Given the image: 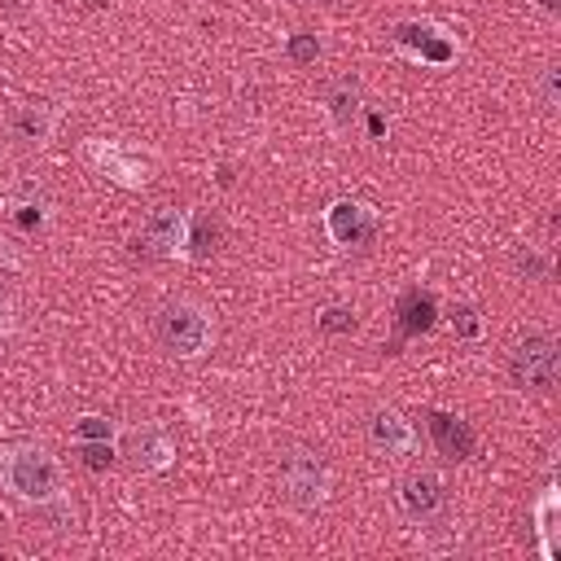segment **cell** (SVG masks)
Listing matches in <instances>:
<instances>
[{
    "mask_svg": "<svg viewBox=\"0 0 561 561\" xmlns=\"http://www.w3.org/2000/svg\"><path fill=\"white\" fill-rule=\"evenodd\" d=\"M0 478L26 504H53L61 495V465L44 447H13L0 460Z\"/></svg>",
    "mask_w": 561,
    "mask_h": 561,
    "instance_id": "1",
    "label": "cell"
},
{
    "mask_svg": "<svg viewBox=\"0 0 561 561\" xmlns=\"http://www.w3.org/2000/svg\"><path fill=\"white\" fill-rule=\"evenodd\" d=\"M158 337H162V346L171 351V355H202L206 346H210V320H206V311L202 307H193V302H175V307H162V316H158Z\"/></svg>",
    "mask_w": 561,
    "mask_h": 561,
    "instance_id": "2",
    "label": "cell"
},
{
    "mask_svg": "<svg viewBox=\"0 0 561 561\" xmlns=\"http://www.w3.org/2000/svg\"><path fill=\"white\" fill-rule=\"evenodd\" d=\"M280 491H285V500H294L302 508L320 504L329 495V465H324V456L320 451H307V447L289 451L280 460Z\"/></svg>",
    "mask_w": 561,
    "mask_h": 561,
    "instance_id": "3",
    "label": "cell"
},
{
    "mask_svg": "<svg viewBox=\"0 0 561 561\" xmlns=\"http://www.w3.org/2000/svg\"><path fill=\"white\" fill-rule=\"evenodd\" d=\"M508 373H513V386H522V390H552L557 386V342L548 333L526 337L513 351Z\"/></svg>",
    "mask_w": 561,
    "mask_h": 561,
    "instance_id": "4",
    "label": "cell"
},
{
    "mask_svg": "<svg viewBox=\"0 0 561 561\" xmlns=\"http://www.w3.org/2000/svg\"><path fill=\"white\" fill-rule=\"evenodd\" d=\"M184 228H188V215H184V210L158 206V210L140 224L136 245H145V254H184Z\"/></svg>",
    "mask_w": 561,
    "mask_h": 561,
    "instance_id": "5",
    "label": "cell"
},
{
    "mask_svg": "<svg viewBox=\"0 0 561 561\" xmlns=\"http://www.w3.org/2000/svg\"><path fill=\"white\" fill-rule=\"evenodd\" d=\"M324 228H329L333 245L351 250V245H364L377 232V215L368 206H359V202H333L324 210Z\"/></svg>",
    "mask_w": 561,
    "mask_h": 561,
    "instance_id": "6",
    "label": "cell"
},
{
    "mask_svg": "<svg viewBox=\"0 0 561 561\" xmlns=\"http://www.w3.org/2000/svg\"><path fill=\"white\" fill-rule=\"evenodd\" d=\"M443 500H447L443 478H438V473H430V469L408 473V478H403V486H399V504H403V513H408L412 522H430V517L443 508Z\"/></svg>",
    "mask_w": 561,
    "mask_h": 561,
    "instance_id": "7",
    "label": "cell"
},
{
    "mask_svg": "<svg viewBox=\"0 0 561 561\" xmlns=\"http://www.w3.org/2000/svg\"><path fill=\"white\" fill-rule=\"evenodd\" d=\"M394 44L403 53L421 57V61H451L456 57V44L438 26H430V22H399L394 26Z\"/></svg>",
    "mask_w": 561,
    "mask_h": 561,
    "instance_id": "8",
    "label": "cell"
},
{
    "mask_svg": "<svg viewBox=\"0 0 561 561\" xmlns=\"http://www.w3.org/2000/svg\"><path fill=\"white\" fill-rule=\"evenodd\" d=\"M368 443H373L377 451H386V456H403V451H412L416 434H412V425H408L399 412L381 408V412L368 416Z\"/></svg>",
    "mask_w": 561,
    "mask_h": 561,
    "instance_id": "9",
    "label": "cell"
},
{
    "mask_svg": "<svg viewBox=\"0 0 561 561\" xmlns=\"http://www.w3.org/2000/svg\"><path fill=\"white\" fill-rule=\"evenodd\" d=\"M430 434H434V447H438L447 460L473 456V430H469V421L447 416V412H430Z\"/></svg>",
    "mask_w": 561,
    "mask_h": 561,
    "instance_id": "10",
    "label": "cell"
},
{
    "mask_svg": "<svg viewBox=\"0 0 561 561\" xmlns=\"http://www.w3.org/2000/svg\"><path fill=\"white\" fill-rule=\"evenodd\" d=\"M127 451H131L136 469H167V465H171V456H175L171 438H167V434H158V430H136V434L127 438Z\"/></svg>",
    "mask_w": 561,
    "mask_h": 561,
    "instance_id": "11",
    "label": "cell"
},
{
    "mask_svg": "<svg viewBox=\"0 0 561 561\" xmlns=\"http://www.w3.org/2000/svg\"><path fill=\"white\" fill-rule=\"evenodd\" d=\"M48 131H53V105H22L18 114H13V136L18 140H26V145H44L48 140Z\"/></svg>",
    "mask_w": 561,
    "mask_h": 561,
    "instance_id": "12",
    "label": "cell"
},
{
    "mask_svg": "<svg viewBox=\"0 0 561 561\" xmlns=\"http://www.w3.org/2000/svg\"><path fill=\"white\" fill-rule=\"evenodd\" d=\"M215 245H219V224L210 219V215H188V228H184V254L188 259H210L215 254Z\"/></svg>",
    "mask_w": 561,
    "mask_h": 561,
    "instance_id": "13",
    "label": "cell"
},
{
    "mask_svg": "<svg viewBox=\"0 0 561 561\" xmlns=\"http://www.w3.org/2000/svg\"><path fill=\"white\" fill-rule=\"evenodd\" d=\"M434 324V298L421 294V289H408L399 298V329L403 333H425Z\"/></svg>",
    "mask_w": 561,
    "mask_h": 561,
    "instance_id": "14",
    "label": "cell"
},
{
    "mask_svg": "<svg viewBox=\"0 0 561 561\" xmlns=\"http://www.w3.org/2000/svg\"><path fill=\"white\" fill-rule=\"evenodd\" d=\"M535 526H539V552L552 561L557 557V486H548L535 504Z\"/></svg>",
    "mask_w": 561,
    "mask_h": 561,
    "instance_id": "15",
    "label": "cell"
},
{
    "mask_svg": "<svg viewBox=\"0 0 561 561\" xmlns=\"http://www.w3.org/2000/svg\"><path fill=\"white\" fill-rule=\"evenodd\" d=\"M355 105H359L355 83H351V79L333 83V92H329V114H333V123H337V127H346V123L355 118Z\"/></svg>",
    "mask_w": 561,
    "mask_h": 561,
    "instance_id": "16",
    "label": "cell"
},
{
    "mask_svg": "<svg viewBox=\"0 0 561 561\" xmlns=\"http://www.w3.org/2000/svg\"><path fill=\"white\" fill-rule=\"evenodd\" d=\"M114 434H118V425H114L110 416H79V421H75V438H79V443H92V438L114 443Z\"/></svg>",
    "mask_w": 561,
    "mask_h": 561,
    "instance_id": "17",
    "label": "cell"
},
{
    "mask_svg": "<svg viewBox=\"0 0 561 561\" xmlns=\"http://www.w3.org/2000/svg\"><path fill=\"white\" fill-rule=\"evenodd\" d=\"M79 460H83L88 469H110V465H114V443H105V438L79 443Z\"/></svg>",
    "mask_w": 561,
    "mask_h": 561,
    "instance_id": "18",
    "label": "cell"
},
{
    "mask_svg": "<svg viewBox=\"0 0 561 561\" xmlns=\"http://www.w3.org/2000/svg\"><path fill=\"white\" fill-rule=\"evenodd\" d=\"M320 329H324V333H351V329H355V311H351V307H324Z\"/></svg>",
    "mask_w": 561,
    "mask_h": 561,
    "instance_id": "19",
    "label": "cell"
},
{
    "mask_svg": "<svg viewBox=\"0 0 561 561\" xmlns=\"http://www.w3.org/2000/svg\"><path fill=\"white\" fill-rule=\"evenodd\" d=\"M289 57H294L298 66L316 61V57H320V39H316V35H307V31H298V35L289 39Z\"/></svg>",
    "mask_w": 561,
    "mask_h": 561,
    "instance_id": "20",
    "label": "cell"
},
{
    "mask_svg": "<svg viewBox=\"0 0 561 561\" xmlns=\"http://www.w3.org/2000/svg\"><path fill=\"white\" fill-rule=\"evenodd\" d=\"M456 329H460L465 337H478V316H473V307H460V311H456Z\"/></svg>",
    "mask_w": 561,
    "mask_h": 561,
    "instance_id": "21",
    "label": "cell"
},
{
    "mask_svg": "<svg viewBox=\"0 0 561 561\" xmlns=\"http://www.w3.org/2000/svg\"><path fill=\"white\" fill-rule=\"evenodd\" d=\"M543 101L557 105V66H548V75H543Z\"/></svg>",
    "mask_w": 561,
    "mask_h": 561,
    "instance_id": "22",
    "label": "cell"
},
{
    "mask_svg": "<svg viewBox=\"0 0 561 561\" xmlns=\"http://www.w3.org/2000/svg\"><path fill=\"white\" fill-rule=\"evenodd\" d=\"M535 4H539L548 18H557V13H561V0H535Z\"/></svg>",
    "mask_w": 561,
    "mask_h": 561,
    "instance_id": "23",
    "label": "cell"
},
{
    "mask_svg": "<svg viewBox=\"0 0 561 561\" xmlns=\"http://www.w3.org/2000/svg\"><path fill=\"white\" fill-rule=\"evenodd\" d=\"M4 333H9V302L0 298V337H4Z\"/></svg>",
    "mask_w": 561,
    "mask_h": 561,
    "instance_id": "24",
    "label": "cell"
},
{
    "mask_svg": "<svg viewBox=\"0 0 561 561\" xmlns=\"http://www.w3.org/2000/svg\"><path fill=\"white\" fill-rule=\"evenodd\" d=\"M83 4H88V9H105L110 0H83Z\"/></svg>",
    "mask_w": 561,
    "mask_h": 561,
    "instance_id": "25",
    "label": "cell"
},
{
    "mask_svg": "<svg viewBox=\"0 0 561 561\" xmlns=\"http://www.w3.org/2000/svg\"><path fill=\"white\" fill-rule=\"evenodd\" d=\"M0 259H4V245H0Z\"/></svg>",
    "mask_w": 561,
    "mask_h": 561,
    "instance_id": "26",
    "label": "cell"
}]
</instances>
